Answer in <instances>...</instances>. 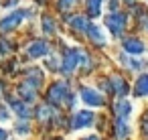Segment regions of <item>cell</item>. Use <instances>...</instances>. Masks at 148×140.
Instances as JSON below:
<instances>
[{"mask_svg": "<svg viewBox=\"0 0 148 140\" xmlns=\"http://www.w3.org/2000/svg\"><path fill=\"white\" fill-rule=\"evenodd\" d=\"M67 95H69V85L63 83V81H57L53 83V87L49 89V102L53 106H61L67 102Z\"/></svg>", "mask_w": 148, "mask_h": 140, "instance_id": "obj_1", "label": "cell"}, {"mask_svg": "<svg viewBox=\"0 0 148 140\" xmlns=\"http://www.w3.org/2000/svg\"><path fill=\"white\" fill-rule=\"evenodd\" d=\"M106 27H108L116 37H120V35L124 33V29H126V14H124V12H112V14L106 19Z\"/></svg>", "mask_w": 148, "mask_h": 140, "instance_id": "obj_2", "label": "cell"}, {"mask_svg": "<svg viewBox=\"0 0 148 140\" xmlns=\"http://www.w3.org/2000/svg\"><path fill=\"white\" fill-rule=\"evenodd\" d=\"M79 65V49H69L61 61V73L71 75L75 71V67Z\"/></svg>", "mask_w": 148, "mask_h": 140, "instance_id": "obj_3", "label": "cell"}, {"mask_svg": "<svg viewBox=\"0 0 148 140\" xmlns=\"http://www.w3.org/2000/svg\"><path fill=\"white\" fill-rule=\"evenodd\" d=\"M81 102L85 106H91V108H101L103 106V97L99 91H95L93 87H83L81 89Z\"/></svg>", "mask_w": 148, "mask_h": 140, "instance_id": "obj_4", "label": "cell"}, {"mask_svg": "<svg viewBox=\"0 0 148 140\" xmlns=\"http://www.w3.org/2000/svg\"><path fill=\"white\" fill-rule=\"evenodd\" d=\"M27 14L25 12H10L8 16H4V19H0V31L2 33H6V31H12V29H16L21 23H23V19H25Z\"/></svg>", "mask_w": 148, "mask_h": 140, "instance_id": "obj_5", "label": "cell"}, {"mask_svg": "<svg viewBox=\"0 0 148 140\" xmlns=\"http://www.w3.org/2000/svg\"><path fill=\"white\" fill-rule=\"evenodd\" d=\"M91 124H93V114H91L89 110H81V112H77L75 118H73V128H75V130L89 128Z\"/></svg>", "mask_w": 148, "mask_h": 140, "instance_id": "obj_6", "label": "cell"}, {"mask_svg": "<svg viewBox=\"0 0 148 140\" xmlns=\"http://www.w3.org/2000/svg\"><path fill=\"white\" fill-rule=\"evenodd\" d=\"M27 53H29V57H33V59L45 57V55H49V43H47V41H35V43L29 45Z\"/></svg>", "mask_w": 148, "mask_h": 140, "instance_id": "obj_7", "label": "cell"}, {"mask_svg": "<svg viewBox=\"0 0 148 140\" xmlns=\"http://www.w3.org/2000/svg\"><path fill=\"white\" fill-rule=\"evenodd\" d=\"M87 35H89V39H91L95 45H99V47H103V45L108 43V35H106V31H103L99 25H91L89 31H87Z\"/></svg>", "mask_w": 148, "mask_h": 140, "instance_id": "obj_8", "label": "cell"}, {"mask_svg": "<svg viewBox=\"0 0 148 140\" xmlns=\"http://www.w3.org/2000/svg\"><path fill=\"white\" fill-rule=\"evenodd\" d=\"M144 49H146V47H144V43H142L140 39H126V41H124V51L130 53V55H134V57L142 55Z\"/></svg>", "mask_w": 148, "mask_h": 140, "instance_id": "obj_9", "label": "cell"}, {"mask_svg": "<svg viewBox=\"0 0 148 140\" xmlns=\"http://www.w3.org/2000/svg\"><path fill=\"white\" fill-rule=\"evenodd\" d=\"M114 112H116V116H118L120 120H128V118L132 116V112H134V106H132L128 100H122V102H118V104L114 106Z\"/></svg>", "mask_w": 148, "mask_h": 140, "instance_id": "obj_10", "label": "cell"}, {"mask_svg": "<svg viewBox=\"0 0 148 140\" xmlns=\"http://www.w3.org/2000/svg\"><path fill=\"white\" fill-rule=\"evenodd\" d=\"M69 27H73V29L79 31V33H85V31H89L91 25H89V21H87L85 16L79 14V16H71V19H69Z\"/></svg>", "mask_w": 148, "mask_h": 140, "instance_id": "obj_11", "label": "cell"}, {"mask_svg": "<svg viewBox=\"0 0 148 140\" xmlns=\"http://www.w3.org/2000/svg\"><path fill=\"white\" fill-rule=\"evenodd\" d=\"M134 93L140 95V97L148 95V73H144V75H140V77L136 79V83H134Z\"/></svg>", "mask_w": 148, "mask_h": 140, "instance_id": "obj_12", "label": "cell"}, {"mask_svg": "<svg viewBox=\"0 0 148 140\" xmlns=\"http://www.w3.org/2000/svg\"><path fill=\"white\" fill-rule=\"evenodd\" d=\"M8 104H10V110L12 112H16L23 120H27L29 118V110H27V106L21 102V100H14V97H8Z\"/></svg>", "mask_w": 148, "mask_h": 140, "instance_id": "obj_13", "label": "cell"}, {"mask_svg": "<svg viewBox=\"0 0 148 140\" xmlns=\"http://www.w3.org/2000/svg\"><path fill=\"white\" fill-rule=\"evenodd\" d=\"M18 93H21V97H23L25 102H33L35 95H37V89H35L31 83H23V85L18 87Z\"/></svg>", "mask_w": 148, "mask_h": 140, "instance_id": "obj_14", "label": "cell"}, {"mask_svg": "<svg viewBox=\"0 0 148 140\" xmlns=\"http://www.w3.org/2000/svg\"><path fill=\"white\" fill-rule=\"evenodd\" d=\"M116 136L120 138V140H126L128 136H130V126H128V122L126 120H116Z\"/></svg>", "mask_w": 148, "mask_h": 140, "instance_id": "obj_15", "label": "cell"}, {"mask_svg": "<svg viewBox=\"0 0 148 140\" xmlns=\"http://www.w3.org/2000/svg\"><path fill=\"white\" fill-rule=\"evenodd\" d=\"M27 83H31L35 89L43 83V73H41V69H29V73H27Z\"/></svg>", "mask_w": 148, "mask_h": 140, "instance_id": "obj_16", "label": "cell"}, {"mask_svg": "<svg viewBox=\"0 0 148 140\" xmlns=\"http://www.w3.org/2000/svg\"><path fill=\"white\" fill-rule=\"evenodd\" d=\"M85 4H87V14L89 16H99L101 14V0H85Z\"/></svg>", "mask_w": 148, "mask_h": 140, "instance_id": "obj_17", "label": "cell"}, {"mask_svg": "<svg viewBox=\"0 0 148 140\" xmlns=\"http://www.w3.org/2000/svg\"><path fill=\"white\" fill-rule=\"evenodd\" d=\"M112 85H114V91H116V93H120V95H126V93L130 91L128 83H126L122 77H114V79H112Z\"/></svg>", "mask_w": 148, "mask_h": 140, "instance_id": "obj_18", "label": "cell"}, {"mask_svg": "<svg viewBox=\"0 0 148 140\" xmlns=\"http://www.w3.org/2000/svg\"><path fill=\"white\" fill-rule=\"evenodd\" d=\"M43 33H45V35H55V33H57L55 21H53L51 16H43Z\"/></svg>", "mask_w": 148, "mask_h": 140, "instance_id": "obj_19", "label": "cell"}, {"mask_svg": "<svg viewBox=\"0 0 148 140\" xmlns=\"http://www.w3.org/2000/svg\"><path fill=\"white\" fill-rule=\"evenodd\" d=\"M120 59H122V63H124V65H128L130 69H140V63L134 59V55H132V59H128V55H122Z\"/></svg>", "mask_w": 148, "mask_h": 140, "instance_id": "obj_20", "label": "cell"}, {"mask_svg": "<svg viewBox=\"0 0 148 140\" xmlns=\"http://www.w3.org/2000/svg\"><path fill=\"white\" fill-rule=\"evenodd\" d=\"M77 4V0H59V2H57V6H59V10H69V8H73Z\"/></svg>", "mask_w": 148, "mask_h": 140, "instance_id": "obj_21", "label": "cell"}, {"mask_svg": "<svg viewBox=\"0 0 148 140\" xmlns=\"http://www.w3.org/2000/svg\"><path fill=\"white\" fill-rule=\"evenodd\" d=\"M53 112H51V106H43V108H39L37 110V116H39V120H49V116H51Z\"/></svg>", "mask_w": 148, "mask_h": 140, "instance_id": "obj_22", "label": "cell"}, {"mask_svg": "<svg viewBox=\"0 0 148 140\" xmlns=\"http://www.w3.org/2000/svg\"><path fill=\"white\" fill-rule=\"evenodd\" d=\"M8 118H10L8 108H2V106H0V122H8Z\"/></svg>", "mask_w": 148, "mask_h": 140, "instance_id": "obj_23", "label": "cell"}, {"mask_svg": "<svg viewBox=\"0 0 148 140\" xmlns=\"http://www.w3.org/2000/svg\"><path fill=\"white\" fill-rule=\"evenodd\" d=\"M8 51H10V45L6 41H0V55H6Z\"/></svg>", "mask_w": 148, "mask_h": 140, "instance_id": "obj_24", "label": "cell"}, {"mask_svg": "<svg viewBox=\"0 0 148 140\" xmlns=\"http://www.w3.org/2000/svg\"><path fill=\"white\" fill-rule=\"evenodd\" d=\"M16 132H21V134H27V132H29V126H27V124H21V126H16Z\"/></svg>", "mask_w": 148, "mask_h": 140, "instance_id": "obj_25", "label": "cell"}, {"mask_svg": "<svg viewBox=\"0 0 148 140\" xmlns=\"http://www.w3.org/2000/svg\"><path fill=\"white\" fill-rule=\"evenodd\" d=\"M8 138V134H6V130H2V128H0V140H6Z\"/></svg>", "mask_w": 148, "mask_h": 140, "instance_id": "obj_26", "label": "cell"}, {"mask_svg": "<svg viewBox=\"0 0 148 140\" xmlns=\"http://www.w3.org/2000/svg\"><path fill=\"white\" fill-rule=\"evenodd\" d=\"M85 140H99V138H97V136H87Z\"/></svg>", "mask_w": 148, "mask_h": 140, "instance_id": "obj_27", "label": "cell"}, {"mask_svg": "<svg viewBox=\"0 0 148 140\" xmlns=\"http://www.w3.org/2000/svg\"><path fill=\"white\" fill-rule=\"evenodd\" d=\"M126 4H130V6H132V4H134V0H126Z\"/></svg>", "mask_w": 148, "mask_h": 140, "instance_id": "obj_28", "label": "cell"}, {"mask_svg": "<svg viewBox=\"0 0 148 140\" xmlns=\"http://www.w3.org/2000/svg\"><path fill=\"white\" fill-rule=\"evenodd\" d=\"M146 29H148V25H146Z\"/></svg>", "mask_w": 148, "mask_h": 140, "instance_id": "obj_29", "label": "cell"}]
</instances>
